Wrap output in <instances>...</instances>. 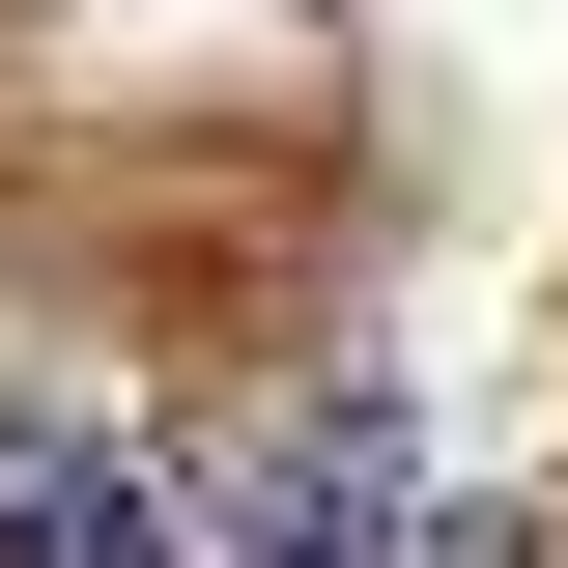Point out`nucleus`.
<instances>
[{
  "label": "nucleus",
  "mask_w": 568,
  "mask_h": 568,
  "mask_svg": "<svg viewBox=\"0 0 568 568\" xmlns=\"http://www.w3.org/2000/svg\"><path fill=\"white\" fill-rule=\"evenodd\" d=\"M227 568H398V426H369V398L284 426V484L227 511Z\"/></svg>",
  "instance_id": "nucleus-2"
},
{
  "label": "nucleus",
  "mask_w": 568,
  "mask_h": 568,
  "mask_svg": "<svg viewBox=\"0 0 568 568\" xmlns=\"http://www.w3.org/2000/svg\"><path fill=\"white\" fill-rule=\"evenodd\" d=\"M426 568H540V511H455V540H426Z\"/></svg>",
  "instance_id": "nucleus-3"
},
{
  "label": "nucleus",
  "mask_w": 568,
  "mask_h": 568,
  "mask_svg": "<svg viewBox=\"0 0 568 568\" xmlns=\"http://www.w3.org/2000/svg\"><path fill=\"white\" fill-rule=\"evenodd\" d=\"M0 568H200V511L114 398H0Z\"/></svg>",
  "instance_id": "nucleus-1"
}]
</instances>
